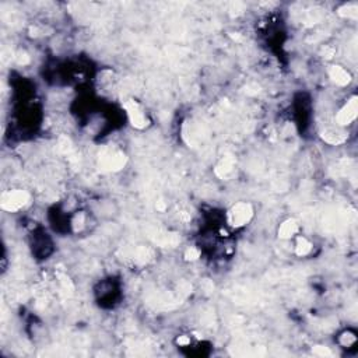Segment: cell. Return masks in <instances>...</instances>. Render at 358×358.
<instances>
[{"instance_id":"6da1fadb","label":"cell","mask_w":358,"mask_h":358,"mask_svg":"<svg viewBox=\"0 0 358 358\" xmlns=\"http://www.w3.org/2000/svg\"><path fill=\"white\" fill-rule=\"evenodd\" d=\"M254 216V209L249 203H237L235 206H232L231 210L228 211V223L232 227H242L251 221V218Z\"/></svg>"},{"instance_id":"3957f363","label":"cell","mask_w":358,"mask_h":358,"mask_svg":"<svg viewBox=\"0 0 358 358\" xmlns=\"http://www.w3.org/2000/svg\"><path fill=\"white\" fill-rule=\"evenodd\" d=\"M357 98L353 97L350 101L340 109V112L337 113V122H339V125L346 126V125H350L351 122H354V119L357 118Z\"/></svg>"},{"instance_id":"52a82bcc","label":"cell","mask_w":358,"mask_h":358,"mask_svg":"<svg viewBox=\"0 0 358 358\" xmlns=\"http://www.w3.org/2000/svg\"><path fill=\"white\" fill-rule=\"evenodd\" d=\"M311 249H312V245L306 241L305 238H299L298 242H297V246H295V251H297V254L299 256H305L311 252Z\"/></svg>"},{"instance_id":"ba28073f","label":"cell","mask_w":358,"mask_h":358,"mask_svg":"<svg viewBox=\"0 0 358 358\" xmlns=\"http://www.w3.org/2000/svg\"><path fill=\"white\" fill-rule=\"evenodd\" d=\"M340 343L343 344L344 347H350L356 343V335L351 332H344L343 335L340 336Z\"/></svg>"},{"instance_id":"9c48e42d","label":"cell","mask_w":358,"mask_h":358,"mask_svg":"<svg viewBox=\"0 0 358 358\" xmlns=\"http://www.w3.org/2000/svg\"><path fill=\"white\" fill-rule=\"evenodd\" d=\"M186 258H187V259H190V261H194V259H197V258H199V251H197L196 248H190V249H187V251H186Z\"/></svg>"},{"instance_id":"8992f818","label":"cell","mask_w":358,"mask_h":358,"mask_svg":"<svg viewBox=\"0 0 358 358\" xmlns=\"http://www.w3.org/2000/svg\"><path fill=\"white\" fill-rule=\"evenodd\" d=\"M298 231V224L295 220H287V221H284L281 225H280V228H278V237L280 238H291V237H294L295 234Z\"/></svg>"},{"instance_id":"5b68a950","label":"cell","mask_w":358,"mask_h":358,"mask_svg":"<svg viewBox=\"0 0 358 358\" xmlns=\"http://www.w3.org/2000/svg\"><path fill=\"white\" fill-rule=\"evenodd\" d=\"M329 75H330V79L339 84V86H346L350 83V75L347 70H344L342 66H332L330 70H329Z\"/></svg>"},{"instance_id":"277c9868","label":"cell","mask_w":358,"mask_h":358,"mask_svg":"<svg viewBox=\"0 0 358 358\" xmlns=\"http://www.w3.org/2000/svg\"><path fill=\"white\" fill-rule=\"evenodd\" d=\"M125 106H126L127 115H129L130 122H132L133 126L139 127V129L146 126V116H144V113L139 109V106L134 104L133 101H132V102H127Z\"/></svg>"},{"instance_id":"7a4b0ae2","label":"cell","mask_w":358,"mask_h":358,"mask_svg":"<svg viewBox=\"0 0 358 358\" xmlns=\"http://www.w3.org/2000/svg\"><path fill=\"white\" fill-rule=\"evenodd\" d=\"M28 200V194L22 190H13L8 192L3 196V209L8 211H14V210L21 209L22 206Z\"/></svg>"}]
</instances>
